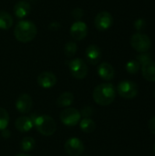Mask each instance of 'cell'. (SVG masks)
I'll return each mask as SVG.
<instances>
[{"mask_svg":"<svg viewBox=\"0 0 155 156\" xmlns=\"http://www.w3.org/2000/svg\"><path fill=\"white\" fill-rule=\"evenodd\" d=\"M72 16L77 18L78 20H79V18H81L83 16V10L80 9V8H75L73 11H72Z\"/></svg>","mask_w":155,"mask_h":156,"instance_id":"28","label":"cell"},{"mask_svg":"<svg viewBox=\"0 0 155 156\" xmlns=\"http://www.w3.org/2000/svg\"><path fill=\"white\" fill-rule=\"evenodd\" d=\"M133 26H134V28H135L137 31L140 32V31L145 29V27H146V21H145L143 18H138V19H136V20L134 21Z\"/></svg>","mask_w":155,"mask_h":156,"instance_id":"27","label":"cell"},{"mask_svg":"<svg viewBox=\"0 0 155 156\" xmlns=\"http://www.w3.org/2000/svg\"><path fill=\"white\" fill-rule=\"evenodd\" d=\"M68 66H69V69L71 75L78 80L85 79L89 73L88 65L81 58H76L69 60L68 62Z\"/></svg>","mask_w":155,"mask_h":156,"instance_id":"4","label":"cell"},{"mask_svg":"<svg viewBox=\"0 0 155 156\" xmlns=\"http://www.w3.org/2000/svg\"><path fill=\"white\" fill-rule=\"evenodd\" d=\"M131 45L137 52L144 53L151 48L152 41L146 34L137 32L132 35L131 38Z\"/></svg>","mask_w":155,"mask_h":156,"instance_id":"5","label":"cell"},{"mask_svg":"<svg viewBox=\"0 0 155 156\" xmlns=\"http://www.w3.org/2000/svg\"><path fill=\"white\" fill-rule=\"evenodd\" d=\"M117 91L122 98L132 100L138 95V86L132 80H122L118 84Z\"/></svg>","mask_w":155,"mask_h":156,"instance_id":"6","label":"cell"},{"mask_svg":"<svg viewBox=\"0 0 155 156\" xmlns=\"http://www.w3.org/2000/svg\"><path fill=\"white\" fill-rule=\"evenodd\" d=\"M92 97L97 104L108 106L116 98V89L111 83H101L94 89Z\"/></svg>","mask_w":155,"mask_h":156,"instance_id":"1","label":"cell"},{"mask_svg":"<svg viewBox=\"0 0 155 156\" xmlns=\"http://www.w3.org/2000/svg\"><path fill=\"white\" fill-rule=\"evenodd\" d=\"M13 12H14V14H15V16L16 17L25 18L31 12L30 4L27 3L26 1H19L14 5Z\"/></svg>","mask_w":155,"mask_h":156,"instance_id":"15","label":"cell"},{"mask_svg":"<svg viewBox=\"0 0 155 156\" xmlns=\"http://www.w3.org/2000/svg\"><path fill=\"white\" fill-rule=\"evenodd\" d=\"M74 101V95L71 92H64L57 100V105L60 108H68Z\"/></svg>","mask_w":155,"mask_h":156,"instance_id":"19","label":"cell"},{"mask_svg":"<svg viewBox=\"0 0 155 156\" xmlns=\"http://www.w3.org/2000/svg\"><path fill=\"white\" fill-rule=\"evenodd\" d=\"M80 118V112L75 108H66L59 114V119L61 122L69 127L77 125L79 122Z\"/></svg>","mask_w":155,"mask_h":156,"instance_id":"7","label":"cell"},{"mask_svg":"<svg viewBox=\"0 0 155 156\" xmlns=\"http://www.w3.org/2000/svg\"><path fill=\"white\" fill-rule=\"evenodd\" d=\"M30 119L33 122L37 131L44 136H51L57 130V123L54 119L48 115L32 114Z\"/></svg>","mask_w":155,"mask_h":156,"instance_id":"3","label":"cell"},{"mask_svg":"<svg viewBox=\"0 0 155 156\" xmlns=\"http://www.w3.org/2000/svg\"><path fill=\"white\" fill-rule=\"evenodd\" d=\"M78 51V46L74 41H69L64 46V54L68 58H72Z\"/></svg>","mask_w":155,"mask_h":156,"instance_id":"22","label":"cell"},{"mask_svg":"<svg viewBox=\"0 0 155 156\" xmlns=\"http://www.w3.org/2000/svg\"><path fill=\"white\" fill-rule=\"evenodd\" d=\"M153 94H154V97H155V90H154V92H153Z\"/></svg>","mask_w":155,"mask_h":156,"instance_id":"34","label":"cell"},{"mask_svg":"<svg viewBox=\"0 0 155 156\" xmlns=\"http://www.w3.org/2000/svg\"><path fill=\"white\" fill-rule=\"evenodd\" d=\"M9 123V114L8 112L0 107V131L6 129Z\"/></svg>","mask_w":155,"mask_h":156,"instance_id":"24","label":"cell"},{"mask_svg":"<svg viewBox=\"0 0 155 156\" xmlns=\"http://www.w3.org/2000/svg\"><path fill=\"white\" fill-rule=\"evenodd\" d=\"M59 27H60V25H59L58 22H53V23H51V24L49 25V27H48V28H49L50 30H58Z\"/></svg>","mask_w":155,"mask_h":156,"instance_id":"30","label":"cell"},{"mask_svg":"<svg viewBox=\"0 0 155 156\" xmlns=\"http://www.w3.org/2000/svg\"><path fill=\"white\" fill-rule=\"evenodd\" d=\"M14 24V19L12 16L3 10H0V29L7 30Z\"/></svg>","mask_w":155,"mask_h":156,"instance_id":"18","label":"cell"},{"mask_svg":"<svg viewBox=\"0 0 155 156\" xmlns=\"http://www.w3.org/2000/svg\"><path fill=\"white\" fill-rule=\"evenodd\" d=\"M70 36L75 40H82L88 35V26L81 20H77L70 27Z\"/></svg>","mask_w":155,"mask_h":156,"instance_id":"10","label":"cell"},{"mask_svg":"<svg viewBox=\"0 0 155 156\" xmlns=\"http://www.w3.org/2000/svg\"><path fill=\"white\" fill-rule=\"evenodd\" d=\"M15 126L17 131H19L21 133H27L33 128L34 124H33V122L30 119V117L21 116L16 120Z\"/></svg>","mask_w":155,"mask_h":156,"instance_id":"16","label":"cell"},{"mask_svg":"<svg viewBox=\"0 0 155 156\" xmlns=\"http://www.w3.org/2000/svg\"><path fill=\"white\" fill-rule=\"evenodd\" d=\"M101 49L96 45H90L85 50V57L90 65H97L101 59Z\"/></svg>","mask_w":155,"mask_h":156,"instance_id":"12","label":"cell"},{"mask_svg":"<svg viewBox=\"0 0 155 156\" xmlns=\"http://www.w3.org/2000/svg\"><path fill=\"white\" fill-rule=\"evenodd\" d=\"M140 69H141V65L136 59H132V60L128 61L127 64H126V70L130 74L138 73Z\"/></svg>","mask_w":155,"mask_h":156,"instance_id":"23","label":"cell"},{"mask_svg":"<svg viewBox=\"0 0 155 156\" xmlns=\"http://www.w3.org/2000/svg\"><path fill=\"white\" fill-rule=\"evenodd\" d=\"M36 147V141L31 136H26L21 140L20 148L23 152H30Z\"/></svg>","mask_w":155,"mask_h":156,"instance_id":"21","label":"cell"},{"mask_svg":"<svg viewBox=\"0 0 155 156\" xmlns=\"http://www.w3.org/2000/svg\"><path fill=\"white\" fill-rule=\"evenodd\" d=\"M148 128H149L150 132L155 135V116L149 120V122H148Z\"/></svg>","mask_w":155,"mask_h":156,"instance_id":"29","label":"cell"},{"mask_svg":"<svg viewBox=\"0 0 155 156\" xmlns=\"http://www.w3.org/2000/svg\"><path fill=\"white\" fill-rule=\"evenodd\" d=\"M142 75L147 80L151 82L155 81V62L151 60L142 66Z\"/></svg>","mask_w":155,"mask_h":156,"instance_id":"17","label":"cell"},{"mask_svg":"<svg viewBox=\"0 0 155 156\" xmlns=\"http://www.w3.org/2000/svg\"><path fill=\"white\" fill-rule=\"evenodd\" d=\"M37 84L44 89H50L57 83V77L50 71H44L37 76Z\"/></svg>","mask_w":155,"mask_h":156,"instance_id":"13","label":"cell"},{"mask_svg":"<svg viewBox=\"0 0 155 156\" xmlns=\"http://www.w3.org/2000/svg\"><path fill=\"white\" fill-rule=\"evenodd\" d=\"M67 154L69 156H79L84 152V144L79 138L73 137L69 139L64 145Z\"/></svg>","mask_w":155,"mask_h":156,"instance_id":"9","label":"cell"},{"mask_svg":"<svg viewBox=\"0 0 155 156\" xmlns=\"http://www.w3.org/2000/svg\"><path fill=\"white\" fill-rule=\"evenodd\" d=\"M32 105H33L32 98L30 95L26 93L20 94L16 101V108L17 112L22 114L28 113L32 109Z\"/></svg>","mask_w":155,"mask_h":156,"instance_id":"11","label":"cell"},{"mask_svg":"<svg viewBox=\"0 0 155 156\" xmlns=\"http://www.w3.org/2000/svg\"><path fill=\"white\" fill-rule=\"evenodd\" d=\"M153 149H154V153H155V143H154V146H153Z\"/></svg>","mask_w":155,"mask_h":156,"instance_id":"33","label":"cell"},{"mask_svg":"<svg viewBox=\"0 0 155 156\" xmlns=\"http://www.w3.org/2000/svg\"><path fill=\"white\" fill-rule=\"evenodd\" d=\"M136 60L140 63V65L143 66V64H145V63H147V62L152 60V56H151V54H149L147 52L141 53L140 55H138L136 57Z\"/></svg>","mask_w":155,"mask_h":156,"instance_id":"25","label":"cell"},{"mask_svg":"<svg viewBox=\"0 0 155 156\" xmlns=\"http://www.w3.org/2000/svg\"><path fill=\"white\" fill-rule=\"evenodd\" d=\"M98 71V75L104 80L109 81L111 80L114 78L115 75V70L114 68L112 67L111 64L108 63V62H102L98 66L97 69Z\"/></svg>","mask_w":155,"mask_h":156,"instance_id":"14","label":"cell"},{"mask_svg":"<svg viewBox=\"0 0 155 156\" xmlns=\"http://www.w3.org/2000/svg\"><path fill=\"white\" fill-rule=\"evenodd\" d=\"M16 156H30V155L26 154H17V155H16Z\"/></svg>","mask_w":155,"mask_h":156,"instance_id":"32","label":"cell"},{"mask_svg":"<svg viewBox=\"0 0 155 156\" xmlns=\"http://www.w3.org/2000/svg\"><path fill=\"white\" fill-rule=\"evenodd\" d=\"M1 132H2L1 135H2V137H3V138L7 139V138H9V137H10L11 133H10V131H9V130H7V129H4V130H2Z\"/></svg>","mask_w":155,"mask_h":156,"instance_id":"31","label":"cell"},{"mask_svg":"<svg viewBox=\"0 0 155 156\" xmlns=\"http://www.w3.org/2000/svg\"><path fill=\"white\" fill-rule=\"evenodd\" d=\"M112 24H113V16L108 11L100 12L94 19V26L99 31L108 30L112 26Z\"/></svg>","mask_w":155,"mask_h":156,"instance_id":"8","label":"cell"},{"mask_svg":"<svg viewBox=\"0 0 155 156\" xmlns=\"http://www.w3.org/2000/svg\"><path fill=\"white\" fill-rule=\"evenodd\" d=\"M80 130L85 133H91L96 129V123L90 118H83L79 121Z\"/></svg>","mask_w":155,"mask_h":156,"instance_id":"20","label":"cell"},{"mask_svg":"<svg viewBox=\"0 0 155 156\" xmlns=\"http://www.w3.org/2000/svg\"><path fill=\"white\" fill-rule=\"evenodd\" d=\"M37 33V26L30 20H20L16 23L14 29L16 39L21 43H27L33 40Z\"/></svg>","mask_w":155,"mask_h":156,"instance_id":"2","label":"cell"},{"mask_svg":"<svg viewBox=\"0 0 155 156\" xmlns=\"http://www.w3.org/2000/svg\"><path fill=\"white\" fill-rule=\"evenodd\" d=\"M93 112H94V110L91 106H89V105H86L84 106L81 111H80V115L83 116L84 118H90L93 115Z\"/></svg>","mask_w":155,"mask_h":156,"instance_id":"26","label":"cell"}]
</instances>
